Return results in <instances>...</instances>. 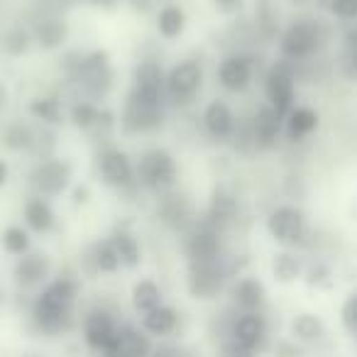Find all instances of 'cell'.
<instances>
[{"instance_id": "obj_1", "label": "cell", "mask_w": 357, "mask_h": 357, "mask_svg": "<svg viewBox=\"0 0 357 357\" xmlns=\"http://www.w3.org/2000/svg\"><path fill=\"white\" fill-rule=\"evenodd\" d=\"M164 76L167 71L157 59H142L135 66L132 84L120 110V128L125 135H149L164 123L169 108Z\"/></svg>"}, {"instance_id": "obj_2", "label": "cell", "mask_w": 357, "mask_h": 357, "mask_svg": "<svg viewBox=\"0 0 357 357\" xmlns=\"http://www.w3.org/2000/svg\"><path fill=\"white\" fill-rule=\"evenodd\" d=\"M81 284L71 274H61L37 289L30 301V321L42 335L59 337L69 333L79 323L76 306H79Z\"/></svg>"}, {"instance_id": "obj_3", "label": "cell", "mask_w": 357, "mask_h": 357, "mask_svg": "<svg viewBox=\"0 0 357 357\" xmlns=\"http://www.w3.org/2000/svg\"><path fill=\"white\" fill-rule=\"evenodd\" d=\"M328 37L331 35H328V27L323 20L311 15H298L279 35V54H282V59L298 66L303 61H311L326 47Z\"/></svg>"}, {"instance_id": "obj_4", "label": "cell", "mask_w": 357, "mask_h": 357, "mask_svg": "<svg viewBox=\"0 0 357 357\" xmlns=\"http://www.w3.org/2000/svg\"><path fill=\"white\" fill-rule=\"evenodd\" d=\"M69 74L74 79V84L81 89L86 100H103L108 96V91L113 89V64H110V56L103 50H93L79 54V61L69 66Z\"/></svg>"}, {"instance_id": "obj_5", "label": "cell", "mask_w": 357, "mask_h": 357, "mask_svg": "<svg viewBox=\"0 0 357 357\" xmlns=\"http://www.w3.org/2000/svg\"><path fill=\"white\" fill-rule=\"evenodd\" d=\"M264 230L277 245L284 250H298L308 243L311 225L308 215L301 206L296 204H277L264 218Z\"/></svg>"}, {"instance_id": "obj_6", "label": "cell", "mask_w": 357, "mask_h": 357, "mask_svg": "<svg viewBox=\"0 0 357 357\" xmlns=\"http://www.w3.org/2000/svg\"><path fill=\"white\" fill-rule=\"evenodd\" d=\"M137 169V184L139 189H147L152 194H169L174 191L178 181V164L174 154L164 147H149L135 159Z\"/></svg>"}, {"instance_id": "obj_7", "label": "cell", "mask_w": 357, "mask_h": 357, "mask_svg": "<svg viewBox=\"0 0 357 357\" xmlns=\"http://www.w3.org/2000/svg\"><path fill=\"white\" fill-rule=\"evenodd\" d=\"M204 64L199 59H178L176 64H172L164 76V91H167V100L174 108H184L191 105L199 98L201 89H204Z\"/></svg>"}, {"instance_id": "obj_8", "label": "cell", "mask_w": 357, "mask_h": 357, "mask_svg": "<svg viewBox=\"0 0 357 357\" xmlns=\"http://www.w3.org/2000/svg\"><path fill=\"white\" fill-rule=\"evenodd\" d=\"M262 91H264V103L272 105L277 113L287 115L296 105V93H298L296 64L282 59V56L277 61H272L262 76Z\"/></svg>"}, {"instance_id": "obj_9", "label": "cell", "mask_w": 357, "mask_h": 357, "mask_svg": "<svg viewBox=\"0 0 357 357\" xmlns=\"http://www.w3.org/2000/svg\"><path fill=\"white\" fill-rule=\"evenodd\" d=\"M74 184V164L66 157H42L30 172L32 194L42 199H59Z\"/></svg>"}, {"instance_id": "obj_10", "label": "cell", "mask_w": 357, "mask_h": 357, "mask_svg": "<svg viewBox=\"0 0 357 357\" xmlns=\"http://www.w3.org/2000/svg\"><path fill=\"white\" fill-rule=\"evenodd\" d=\"M96 172H98L100 181L113 191L139 189L135 159L125 149L115 147V144H105V147L98 149V154H96Z\"/></svg>"}, {"instance_id": "obj_11", "label": "cell", "mask_w": 357, "mask_h": 357, "mask_svg": "<svg viewBox=\"0 0 357 357\" xmlns=\"http://www.w3.org/2000/svg\"><path fill=\"white\" fill-rule=\"evenodd\" d=\"M223 230L215 223H211L206 215L194 220L189 230L184 233V255L189 264L199 262H215L223 259Z\"/></svg>"}, {"instance_id": "obj_12", "label": "cell", "mask_w": 357, "mask_h": 357, "mask_svg": "<svg viewBox=\"0 0 357 357\" xmlns=\"http://www.w3.org/2000/svg\"><path fill=\"white\" fill-rule=\"evenodd\" d=\"M233 277V269L230 264L223 259H215V262H199V264H189L186 269V289L194 298L199 301H211L218 294H223L225 284Z\"/></svg>"}, {"instance_id": "obj_13", "label": "cell", "mask_w": 357, "mask_h": 357, "mask_svg": "<svg viewBox=\"0 0 357 357\" xmlns=\"http://www.w3.org/2000/svg\"><path fill=\"white\" fill-rule=\"evenodd\" d=\"M120 318L110 311L108 306H93L79 318V326H81V337H84L86 347L96 355L105 350V347L113 342L115 333L120 328Z\"/></svg>"}, {"instance_id": "obj_14", "label": "cell", "mask_w": 357, "mask_h": 357, "mask_svg": "<svg viewBox=\"0 0 357 357\" xmlns=\"http://www.w3.org/2000/svg\"><path fill=\"white\" fill-rule=\"evenodd\" d=\"M201 125H204V132L218 144L233 142L240 130L238 115L230 108L228 100L223 98H213L204 105V110H201Z\"/></svg>"}, {"instance_id": "obj_15", "label": "cell", "mask_w": 357, "mask_h": 357, "mask_svg": "<svg viewBox=\"0 0 357 357\" xmlns=\"http://www.w3.org/2000/svg\"><path fill=\"white\" fill-rule=\"evenodd\" d=\"M282 137H284V115L277 113L272 105L262 103L248 123V142L255 149L267 152V149L277 147Z\"/></svg>"}, {"instance_id": "obj_16", "label": "cell", "mask_w": 357, "mask_h": 357, "mask_svg": "<svg viewBox=\"0 0 357 357\" xmlns=\"http://www.w3.org/2000/svg\"><path fill=\"white\" fill-rule=\"evenodd\" d=\"M218 86L228 93H245L255 81V61L252 56L243 54V52H233L225 54L215 71Z\"/></svg>"}, {"instance_id": "obj_17", "label": "cell", "mask_w": 357, "mask_h": 357, "mask_svg": "<svg viewBox=\"0 0 357 357\" xmlns=\"http://www.w3.org/2000/svg\"><path fill=\"white\" fill-rule=\"evenodd\" d=\"M152 355H154L152 337L139 326L123 321L118 333H115L113 342L98 357H152Z\"/></svg>"}, {"instance_id": "obj_18", "label": "cell", "mask_w": 357, "mask_h": 357, "mask_svg": "<svg viewBox=\"0 0 357 357\" xmlns=\"http://www.w3.org/2000/svg\"><path fill=\"white\" fill-rule=\"evenodd\" d=\"M52 277V259L45 252H27L13 264V282L17 289H42Z\"/></svg>"}, {"instance_id": "obj_19", "label": "cell", "mask_w": 357, "mask_h": 357, "mask_svg": "<svg viewBox=\"0 0 357 357\" xmlns=\"http://www.w3.org/2000/svg\"><path fill=\"white\" fill-rule=\"evenodd\" d=\"M230 296H233L235 311H264L267 306V287L262 284V279L252 277V274L235 277Z\"/></svg>"}, {"instance_id": "obj_20", "label": "cell", "mask_w": 357, "mask_h": 357, "mask_svg": "<svg viewBox=\"0 0 357 357\" xmlns=\"http://www.w3.org/2000/svg\"><path fill=\"white\" fill-rule=\"evenodd\" d=\"M321 125V115L311 105H294L287 115H284V137L291 144H298L308 139Z\"/></svg>"}, {"instance_id": "obj_21", "label": "cell", "mask_w": 357, "mask_h": 357, "mask_svg": "<svg viewBox=\"0 0 357 357\" xmlns=\"http://www.w3.org/2000/svg\"><path fill=\"white\" fill-rule=\"evenodd\" d=\"M84 269L91 274H118L123 269V262H120V255L115 250L113 240L100 238L91 245L84 252Z\"/></svg>"}, {"instance_id": "obj_22", "label": "cell", "mask_w": 357, "mask_h": 357, "mask_svg": "<svg viewBox=\"0 0 357 357\" xmlns=\"http://www.w3.org/2000/svg\"><path fill=\"white\" fill-rule=\"evenodd\" d=\"M22 220H25V228L30 233L37 235H47L54 230L56 225V213L52 208V201L50 199H42V196L32 194L25 199L22 204Z\"/></svg>"}, {"instance_id": "obj_23", "label": "cell", "mask_w": 357, "mask_h": 357, "mask_svg": "<svg viewBox=\"0 0 357 357\" xmlns=\"http://www.w3.org/2000/svg\"><path fill=\"white\" fill-rule=\"evenodd\" d=\"M159 213H162V220L169 225V228L181 230V233H186V230L194 225V220L199 218V215L194 213L191 201L181 194H174V191H169V194L162 196Z\"/></svg>"}, {"instance_id": "obj_24", "label": "cell", "mask_w": 357, "mask_h": 357, "mask_svg": "<svg viewBox=\"0 0 357 357\" xmlns=\"http://www.w3.org/2000/svg\"><path fill=\"white\" fill-rule=\"evenodd\" d=\"M289 335L303 347L321 345L323 340H328V326L318 313L301 311L291 318V323H289Z\"/></svg>"}, {"instance_id": "obj_25", "label": "cell", "mask_w": 357, "mask_h": 357, "mask_svg": "<svg viewBox=\"0 0 357 357\" xmlns=\"http://www.w3.org/2000/svg\"><path fill=\"white\" fill-rule=\"evenodd\" d=\"M139 328L147 333L154 340H164V337H172L178 328V311L169 303H162L154 311L139 316Z\"/></svg>"}, {"instance_id": "obj_26", "label": "cell", "mask_w": 357, "mask_h": 357, "mask_svg": "<svg viewBox=\"0 0 357 357\" xmlns=\"http://www.w3.org/2000/svg\"><path fill=\"white\" fill-rule=\"evenodd\" d=\"M130 303H132V311L137 316H144V313L154 311L157 306L164 303V289L159 287L154 279L142 277L132 284V291H130Z\"/></svg>"}, {"instance_id": "obj_27", "label": "cell", "mask_w": 357, "mask_h": 357, "mask_svg": "<svg viewBox=\"0 0 357 357\" xmlns=\"http://www.w3.org/2000/svg\"><path fill=\"white\" fill-rule=\"evenodd\" d=\"M69 37V25L61 20L59 15H47L42 20H37L32 40L42 47V50H59Z\"/></svg>"}, {"instance_id": "obj_28", "label": "cell", "mask_w": 357, "mask_h": 357, "mask_svg": "<svg viewBox=\"0 0 357 357\" xmlns=\"http://www.w3.org/2000/svg\"><path fill=\"white\" fill-rule=\"evenodd\" d=\"M154 25H157V35L162 37V40H167V42L178 40V37L186 32L184 8L176 6V3H167V6H162L157 10V20H154Z\"/></svg>"}, {"instance_id": "obj_29", "label": "cell", "mask_w": 357, "mask_h": 357, "mask_svg": "<svg viewBox=\"0 0 357 357\" xmlns=\"http://www.w3.org/2000/svg\"><path fill=\"white\" fill-rule=\"evenodd\" d=\"M306 272V262L301 255H296V250H282L272 257V277L279 284H294L298 279H303Z\"/></svg>"}, {"instance_id": "obj_30", "label": "cell", "mask_w": 357, "mask_h": 357, "mask_svg": "<svg viewBox=\"0 0 357 357\" xmlns=\"http://www.w3.org/2000/svg\"><path fill=\"white\" fill-rule=\"evenodd\" d=\"M206 218L211 220V223H215L220 230H225V225H230L235 220V215H238V199H235L230 191L225 189H218L213 194V199H211L208 204V211H206Z\"/></svg>"}, {"instance_id": "obj_31", "label": "cell", "mask_w": 357, "mask_h": 357, "mask_svg": "<svg viewBox=\"0 0 357 357\" xmlns=\"http://www.w3.org/2000/svg\"><path fill=\"white\" fill-rule=\"evenodd\" d=\"M69 120L76 130L91 132V130H96L98 125L105 123V113H103V108H98V103H93V100L79 98L74 105H71Z\"/></svg>"}, {"instance_id": "obj_32", "label": "cell", "mask_w": 357, "mask_h": 357, "mask_svg": "<svg viewBox=\"0 0 357 357\" xmlns=\"http://www.w3.org/2000/svg\"><path fill=\"white\" fill-rule=\"evenodd\" d=\"M3 144L8 149H13V152H32L40 144V139H37V132L30 125L22 123V120H15V123L6 125V130H3Z\"/></svg>"}, {"instance_id": "obj_33", "label": "cell", "mask_w": 357, "mask_h": 357, "mask_svg": "<svg viewBox=\"0 0 357 357\" xmlns=\"http://www.w3.org/2000/svg\"><path fill=\"white\" fill-rule=\"evenodd\" d=\"M110 240H113L115 250L120 255V262H123V269H135L142 262V248H139V240L135 238L130 230L118 228L110 233Z\"/></svg>"}, {"instance_id": "obj_34", "label": "cell", "mask_w": 357, "mask_h": 357, "mask_svg": "<svg viewBox=\"0 0 357 357\" xmlns=\"http://www.w3.org/2000/svg\"><path fill=\"white\" fill-rule=\"evenodd\" d=\"M0 248L8 257H22L32 250V238H30V230L22 228V225H8L3 233H0Z\"/></svg>"}, {"instance_id": "obj_35", "label": "cell", "mask_w": 357, "mask_h": 357, "mask_svg": "<svg viewBox=\"0 0 357 357\" xmlns=\"http://www.w3.org/2000/svg\"><path fill=\"white\" fill-rule=\"evenodd\" d=\"M30 113L35 120L47 125H56L64 118V110H61V103L56 98H35L30 103Z\"/></svg>"}, {"instance_id": "obj_36", "label": "cell", "mask_w": 357, "mask_h": 357, "mask_svg": "<svg viewBox=\"0 0 357 357\" xmlns=\"http://www.w3.org/2000/svg\"><path fill=\"white\" fill-rule=\"evenodd\" d=\"M342 71L350 81L357 84V22L342 37Z\"/></svg>"}, {"instance_id": "obj_37", "label": "cell", "mask_w": 357, "mask_h": 357, "mask_svg": "<svg viewBox=\"0 0 357 357\" xmlns=\"http://www.w3.org/2000/svg\"><path fill=\"white\" fill-rule=\"evenodd\" d=\"M328 13L333 20L355 25L357 22V0H328Z\"/></svg>"}, {"instance_id": "obj_38", "label": "cell", "mask_w": 357, "mask_h": 357, "mask_svg": "<svg viewBox=\"0 0 357 357\" xmlns=\"http://www.w3.org/2000/svg\"><path fill=\"white\" fill-rule=\"evenodd\" d=\"M32 37L27 35L25 30H20V27H15V30H10L6 37H3V50L8 52V54H25L27 50H30L32 45Z\"/></svg>"}, {"instance_id": "obj_39", "label": "cell", "mask_w": 357, "mask_h": 357, "mask_svg": "<svg viewBox=\"0 0 357 357\" xmlns=\"http://www.w3.org/2000/svg\"><path fill=\"white\" fill-rule=\"evenodd\" d=\"M303 279H306L311 287L316 289H326L333 284V277H331V269L326 267L323 262H316V264H306V272H303Z\"/></svg>"}, {"instance_id": "obj_40", "label": "cell", "mask_w": 357, "mask_h": 357, "mask_svg": "<svg viewBox=\"0 0 357 357\" xmlns=\"http://www.w3.org/2000/svg\"><path fill=\"white\" fill-rule=\"evenodd\" d=\"M340 323L345 326L347 333H352V335L357 333V291L350 294V296L345 298V303H342V308H340Z\"/></svg>"}, {"instance_id": "obj_41", "label": "cell", "mask_w": 357, "mask_h": 357, "mask_svg": "<svg viewBox=\"0 0 357 357\" xmlns=\"http://www.w3.org/2000/svg\"><path fill=\"white\" fill-rule=\"evenodd\" d=\"M274 352H277L274 357H303V345H298L291 335L279 337V340L274 342Z\"/></svg>"}, {"instance_id": "obj_42", "label": "cell", "mask_w": 357, "mask_h": 357, "mask_svg": "<svg viewBox=\"0 0 357 357\" xmlns=\"http://www.w3.org/2000/svg\"><path fill=\"white\" fill-rule=\"evenodd\" d=\"M215 8L220 13H225V15H233V13H238L243 8V0H215Z\"/></svg>"}, {"instance_id": "obj_43", "label": "cell", "mask_w": 357, "mask_h": 357, "mask_svg": "<svg viewBox=\"0 0 357 357\" xmlns=\"http://www.w3.org/2000/svg\"><path fill=\"white\" fill-rule=\"evenodd\" d=\"M8 178H10V167H8L6 159H0V189L8 184Z\"/></svg>"}, {"instance_id": "obj_44", "label": "cell", "mask_w": 357, "mask_h": 357, "mask_svg": "<svg viewBox=\"0 0 357 357\" xmlns=\"http://www.w3.org/2000/svg\"><path fill=\"white\" fill-rule=\"evenodd\" d=\"M6 100H8V93H6V89L0 86V110L6 108Z\"/></svg>"}, {"instance_id": "obj_45", "label": "cell", "mask_w": 357, "mask_h": 357, "mask_svg": "<svg viewBox=\"0 0 357 357\" xmlns=\"http://www.w3.org/2000/svg\"><path fill=\"white\" fill-rule=\"evenodd\" d=\"M152 357H172V355H167V352H157V355H152Z\"/></svg>"}, {"instance_id": "obj_46", "label": "cell", "mask_w": 357, "mask_h": 357, "mask_svg": "<svg viewBox=\"0 0 357 357\" xmlns=\"http://www.w3.org/2000/svg\"><path fill=\"white\" fill-rule=\"evenodd\" d=\"M0 298H3V279H0Z\"/></svg>"}, {"instance_id": "obj_47", "label": "cell", "mask_w": 357, "mask_h": 357, "mask_svg": "<svg viewBox=\"0 0 357 357\" xmlns=\"http://www.w3.org/2000/svg\"><path fill=\"white\" fill-rule=\"evenodd\" d=\"M25 357H37V355H25Z\"/></svg>"}, {"instance_id": "obj_48", "label": "cell", "mask_w": 357, "mask_h": 357, "mask_svg": "<svg viewBox=\"0 0 357 357\" xmlns=\"http://www.w3.org/2000/svg\"><path fill=\"white\" fill-rule=\"evenodd\" d=\"M355 337H357V333H355Z\"/></svg>"}]
</instances>
